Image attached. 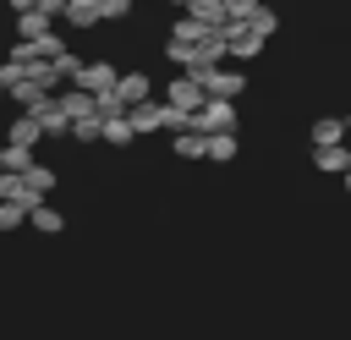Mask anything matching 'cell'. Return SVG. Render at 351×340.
Instances as JSON below:
<instances>
[{
    "label": "cell",
    "mask_w": 351,
    "mask_h": 340,
    "mask_svg": "<svg viewBox=\"0 0 351 340\" xmlns=\"http://www.w3.org/2000/svg\"><path fill=\"white\" fill-rule=\"evenodd\" d=\"M44 93H49V88H44L38 77H27V66H22V77H16V82H5V99H11V104H22V110H33Z\"/></svg>",
    "instance_id": "cell-7"
},
{
    "label": "cell",
    "mask_w": 351,
    "mask_h": 340,
    "mask_svg": "<svg viewBox=\"0 0 351 340\" xmlns=\"http://www.w3.org/2000/svg\"><path fill=\"white\" fill-rule=\"evenodd\" d=\"M170 148H176V159H203V132L181 126V132H170Z\"/></svg>",
    "instance_id": "cell-15"
},
{
    "label": "cell",
    "mask_w": 351,
    "mask_h": 340,
    "mask_svg": "<svg viewBox=\"0 0 351 340\" xmlns=\"http://www.w3.org/2000/svg\"><path fill=\"white\" fill-rule=\"evenodd\" d=\"M27 225H33L38 236H60V230H66V219H60V208H49L44 197H38L33 208H27Z\"/></svg>",
    "instance_id": "cell-13"
},
{
    "label": "cell",
    "mask_w": 351,
    "mask_h": 340,
    "mask_svg": "<svg viewBox=\"0 0 351 340\" xmlns=\"http://www.w3.org/2000/svg\"><path fill=\"white\" fill-rule=\"evenodd\" d=\"M203 159H219V165L236 159V132H208L203 137Z\"/></svg>",
    "instance_id": "cell-16"
},
{
    "label": "cell",
    "mask_w": 351,
    "mask_h": 340,
    "mask_svg": "<svg viewBox=\"0 0 351 340\" xmlns=\"http://www.w3.org/2000/svg\"><path fill=\"white\" fill-rule=\"evenodd\" d=\"M55 22L44 16V11H16V38H38V33H49Z\"/></svg>",
    "instance_id": "cell-21"
},
{
    "label": "cell",
    "mask_w": 351,
    "mask_h": 340,
    "mask_svg": "<svg viewBox=\"0 0 351 340\" xmlns=\"http://www.w3.org/2000/svg\"><path fill=\"white\" fill-rule=\"evenodd\" d=\"M154 93V82L143 77V71H115V99L121 104H137V99H148Z\"/></svg>",
    "instance_id": "cell-9"
},
{
    "label": "cell",
    "mask_w": 351,
    "mask_h": 340,
    "mask_svg": "<svg viewBox=\"0 0 351 340\" xmlns=\"http://www.w3.org/2000/svg\"><path fill=\"white\" fill-rule=\"evenodd\" d=\"M0 203H22V208L38 203V197L27 192V181H22V170H0Z\"/></svg>",
    "instance_id": "cell-14"
},
{
    "label": "cell",
    "mask_w": 351,
    "mask_h": 340,
    "mask_svg": "<svg viewBox=\"0 0 351 340\" xmlns=\"http://www.w3.org/2000/svg\"><path fill=\"white\" fill-rule=\"evenodd\" d=\"M66 137H77V143H99V115H82V121H71V126H66Z\"/></svg>",
    "instance_id": "cell-25"
},
{
    "label": "cell",
    "mask_w": 351,
    "mask_h": 340,
    "mask_svg": "<svg viewBox=\"0 0 351 340\" xmlns=\"http://www.w3.org/2000/svg\"><path fill=\"white\" fill-rule=\"evenodd\" d=\"M49 66H55V77H60V82H71V77H77V66H82V55H71V49H60V55H55Z\"/></svg>",
    "instance_id": "cell-26"
},
{
    "label": "cell",
    "mask_w": 351,
    "mask_h": 340,
    "mask_svg": "<svg viewBox=\"0 0 351 340\" xmlns=\"http://www.w3.org/2000/svg\"><path fill=\"white\" fill-rule=\"evenodd\" d=\"M203 33H208V27H203V22H192V16H186V11H181V16H176V22H170V38H181V44H197V38H203Z\"/></svg>",
    "instance_id": "cell-22"
},
{
    "label": "cell",
    "mask_w": 351,
    "mask_h": 340,
    "mask_svg": "<svg viewBox=\"0 0 351 340\" xmlns=\"http://www.w3.org/2000/svg\"><path fill=\"white\" fill-rule=\"evenodd\" d=\"M0 99H5V82H0Z\"/></svg>",
    "instance_id": "cell-32"
},
{
    "label": "cell",
    "mask_w": 351,
    "mask_h": 340,
    "mask_svg": "<svg viewBox=\"0 0 351 340\" xmlns=\"http://www.w3.org/2000/svg\"><path fill=\"white\" fill-rule=\"evenodd\" d=\"M181 11H186L192 22H203V27H219V22H225V5H219V0H186Z\"/></svg>",
    "instance_id": "cell-18"
},
{
    "label": "cell",
    "mask_w": 351,
    "mask_h": 340,
    "mask_svg": "<svg viewBox=\"0 0 351 340\" xmlns=\"http://www.w3.org/2000/svg\"><path fill=\"white\" fill-rule=\"evenodd\" d=\"M192 77L203 82V93H208V99H241V88H247V77H241V71H219V66H197Z\"/></svg>",
    "instance_id": "cell-1"
},
{
    "label": "cell",
    "mask_w": 351,
    "mask_h": 340,
    "mask_svg": "<svg viewBox=\"0 0 351 340\" xmlns=\"http://www.w3.org/2000/svg\"><path fill=\"white\" fill-rule=\"evenodd\" d=\"M33 121H38V132H44V137H66V126H71V121L60 115V104H55V93H44V99L33 104Z\"/></svg>",
    "instance_id": "cell-6"
},
{
    "label": "cell",
    "mask_w": 351,
    "mask_h": 340,
    "mask_svg": "<svg viewBox=\"0 0 351 340\" xmlns=\"http://www.w3.org/2000/svg\"><path fill=\"white\" fill-rule=\"evenodd\" d=\"M16 225H27V208L22 203H0V230H16Z\"/></svg>",
    "instance_id": "cell-28"
},
{
    "label": "cell",
    "mask_w": 351,
    "mask_h": 340,
    "mask_svg": "<svg viewBox=\"0 0 351 340\" xmlns=\"http://www.w3.org/2000/svg\"><path fill=\"white\" fill-rule=\"evenodd\" d=\"M60 16H66L71 27H99V5H93V0H66Z\"/></svg>",
    "instance_id": "cell-17"
},
{
    "label": "cell",
    "mask_w": 351,
    "mask_h": 340,
    "mask_svg": "<svg viewBox=\"0 0 351 340\" xmlns=\"http://www.w3.org/2000/svg\"><path fill=\"white\" fill-rule=\"evenodd\" d=\"M22 181H27V192H33V197H44V192H55V170H49V165H38V159H33L27 170H22Z\"/></svg>",
    "instance_id": "cell-20"
},
{
    "label": "cell",
    "mask_w": 351,
    "mask_h": 340,
    "mask_svg": "<svg viewBox=\"0 0 351 340\" xmlns=\"http://www.w3.org/2000/svg\"><path fill=\"white\" fill-rule=\"evenodd\" d=\"M247 27H252V33H258V38H269V33H274V27H280V16H274V11H269V5H258V11H252V16H247Z\"/></svg>",
    "instance_id": "cell-24"
},
{
    "label": "cell",
    "mask_w": 351,
    "mask_h": 340,
    "mask_svg": "<svg viewBox=\"0 0 351 340\" xmlns=\"http://www.w3.org/2000/svg\"><path fill=\"white\" fill-rule=\"evenodd\" d=\"M99 137H104L110 148H126V143H137V132H132L126 110H121V115H104V121H99Z\"/></svg>",
    "instance_id": "cell-12"
},
{
    "label": "cell",
    "mask_w": 351,
    "mask_h": 340,
    "mask_svg": "<svg viewBox=\"0 0 351 340\" xmlns=\"http://www.w3.org/2000/svg\"><path fill=\"white\" fill-rule=\"evenodd\" d=\"M219 5H225V22H247V16H252L263 0H219Z\"/></svg>",
    "instance_id": "cell-27"
},
{
    "label": "cell",
    "mask_w": 351,
    "mask_h": 340,
    "mask_svg": "<svg viewBox=\"0 0 351 340\" xmlns=\"http://www.w3.org/2000/svg\"><path fill=\"white\" fill-rule=\"evenodd\" d=\"M5 143H16V148H38L44 143V132H38V121H33V110H22L11 126H5Z\"/></svg>",
    "instance_id": "cell-10"
},
{
    "label": "cell",
    "mask_w": 351,
    "mask_h": 340,
    "mask_svg": "<svg viewBox=\"0 0 351 340\" xmlns=\"http://www.w3.org/2000/svg\"><path fill=\"white\" fill-rule=\"evenodd\" d=\"M93 5H99V22H121L132 11V0H93Z\"/></svg>",
    "instance_id": "cell-29"
},
{
    "label": "cell",
    "mask_w": 351,
    "mask_h": 340,
    "mask_svg": "<svg viewBox=\"0 0 351 340\" xmlns=\"http://www.w3.org/2000/svg\"><path fill=\"white\" fill-rule=\"evenodd\" d=\"M11 11H38V0H5Z\"/></svg>",
    "instance_id": "cell-30"
},
{
    "label": "cell",
    "mask_w": 351,
    "mask_h": 340,
    "mask_svg": "<svg viewBox=\"0 0 351 340\" xmlns=\"http://www.w3.org/2000/svg\"><path fill=\"white\" fill-rule=\"evenodd\" d=\"M203 99H208V93H203V82H197L192 71L170 77V88H165V104H170V110H186V115H192V110H197Z\"/></svg>",
    "instance_id": "cell-3"
},
{
    "label": "cell",
    "mask_w": 351,
    "mask_h": 340,
    "mask_svg": "<svg viewBox=\"0 0 351 340\" xmlns=\"http://www.w3.org/2000/svg\"><path fill=\"white\" fill-rule=\"evenodd\" d=\"M313 165H318L324 175H346V170H351V148H346V143H324V148H313Z\"/></svg>",
    "instance_id": "cell-8"
},
{
    "label": "cell",
    "mask_w": 351,
    "mask_h": 340,
    "mask_svg": "<svg viewBox=\"0 0 351 340\" xmlns=\"http://www.w3.org/2000/svg\"><path fill=\"white\" fill-rule=\"evenodd\" d=\"M346 192H351V170H346Z\"/></svg>",
    "instance_id": "cell-31"
},
{
    "label": "cell",
    "mask_w": 351,
    "mask_h": 340,
    "mask_svg": "<svg viewBox=\"0 0 351 340\" xmlns=\"http://www.w3.org/2000/svg\"><path fill=\"white\" fill-rule=\"evenodd\" d=\"M71 88H82V93H104V88H115V66H110V60H82L77 77H71Z\"/></svg>",
    "instance_id": "cell-5"
},
{
    "label": "cell",
    "mask_w": 351,
    "mask_h": 340,
    "mask_svg": "<svg viewBox=\"0 0 351 340\" xmlns=\"http://www.w3.org/2000/svg\"><path fill=\"white\" fill-rule=\"evenodd\" d=\"M33 165V148H16V143H0V170H27Z\"/></svg>",
    "instance_id": "cell-23"
},
{
    "label": "cell",
    "mask_w": 351,
    "mask_h": 340,
    "mask_svg": "<svg viewBox=\"0 0 351 340\" xmlns=\"http://www.w3.org/2000/svg\"><path fill=\"white\" fill-rule=\"evenodd\" d=\"M307 137H313V148L340 143V137H346V121H340V115H324V121H313V132H307Z\"/></svg>",
    "instance_id": "cell-19"
},
{
    "label": "cell",
    "mask_w": 351,
    "mask_h": 340,
    "mask_svg": "<svg viewBox=\"0 0 351 340\" xmlns=\"http://www.w3.org/2000/svg\"><path fill=\"white\" fill-rule=\"evenodd\" d=\"M165 104H154V93L148 99H137V104H126V121H132V132L137 137H148V132H165Z\"/></svg>",
    "instance_id": "cell-4"
},
{
    "label": "cell",
    "mask_w": 351,
    "mask_h": 340,
    "mask_svg": "<svg viewBox=\"0 0 351 340\" xmlns=\"http://www.w3.org/2000/svg\"><path fill=\"white\" fill-rule=\"evenodd\" d=\"M55 104H60V115H66V121L99 115V110H93V93H82V88H66V93H55Z\"/></svg>",
    "instance_id": "cell-11"
},
{
    "label": "cell",
    "mask_w": 351,
    "mask_h": 340,
    "mask_svg": "<svg viewBox=\"0 0 351 340\" xmlns=\"http://www.w3.org/2000/svg\"><path fill=\"white\" fill-rule=\"evenodd\" d=\"M219 38H225V55H236V60H252V55L263 49V38H258L247 22H219Z\"/></svg>",
    "instance_id": "cell-2"
}]
</instances>
